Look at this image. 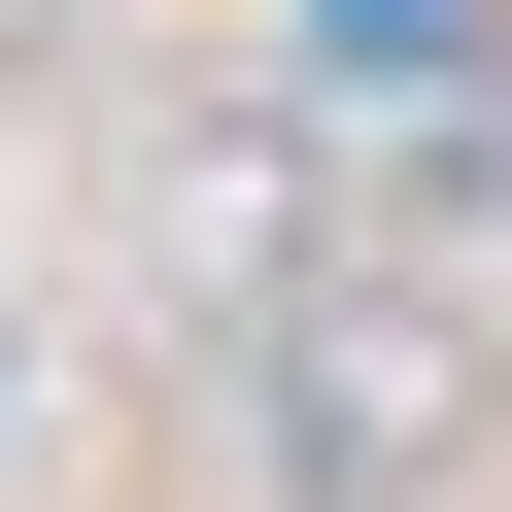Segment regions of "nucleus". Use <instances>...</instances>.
I'll list each match as a JSON object with an SVG mask.
<instances>
[{
  "label": "nucleus",
  "mask_w": 512,
  "mask_h": 512,
  "mask_svg": "<svg viewBox=\"0 0 512 512\" xmlns=\"http://www.w3.org/2000/svg\"><path fill=\"white\" fill-rule=\"evenodd\" d=\"M342 35H376V69H444V35H478V0H342Z\"/></svg>",
  "instance_id": "2"
},
{
  "label": "nucleus",
  "mask_w": 512,
  "mask_h": 512,
  "mask_svg": "<svg viewBox=\"0 0 512 512\" xmlns=\"http://www.w3.org/2000/svg\"><path fill=\"white\" fill-rule=\"evenodd\" d=\"M0 444H35V342H0Z\"/></svg>",
  "instance_id": "3"
},
{
  "label": "nucleus",
  "mask_w": 512,
  "mask_h": 512,
  "mask_svg": "<svg viewBox=\"0 0 512 512\" xmlns=\"http://www.w3.org/2000/svg\"><path fill=\"white\" fill-rule=\"evenodd\" d=\"M478 308H410V274H274L239 308V444H274V512H444L478 478Z\"/></svg>",
  "instance_id": "1"
}]
</instances>
